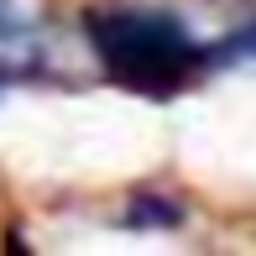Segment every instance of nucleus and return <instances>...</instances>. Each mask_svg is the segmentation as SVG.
<instances>
[{
	"label": "nucleus",
	"mask_w": 256,
	"mask_h": 256,
	"mask_svg": "<svg viewBox=\"0 0 256 256\" xmlns=\"http://www.w3.org/2000/svg\"><path fill=\"white\" fill-rule=\"evenodd\" d=\"M94 48L131 84H172L194 58L188 37L162 16H100Z\"/></svg>",
	"instance_id": "obj_1"
}]
</instances>
